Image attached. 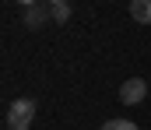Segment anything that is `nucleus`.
Masks as SVG:
<instances>
[{
	"mask_svg": "<svg viewBox=\"0 0 151 130\" xmlns=\"http://www.w3.org/2000/svg\"><path fill=\"white\" fill-rule=\"evenodd\" d=\"M46 18H49V11H42L39 4L25 11V25H28V28H39V25H46Z\"/></svg>",
	"mask_w": 151,
	"mask_h": 130,
	"instance_id": "20e7f679",
	"label": "nucleus"
},
{
	"mask_svg": "<svg viewBox=\"0 0 151 130\" xmlns=\"http://www.w3.org/2000/svg\"><path fill=\"white\" fill-rule=\"evenodd\" d=\"M144 95H148L144 78H127V81L119 85V102H123V106H141Z\"/></svg>",
	"mask_w": 151,
	"mask_h": 130,
	"instance_id": "f03ea898",
	"label": "nucleus"
},
{
	"mask_svg": "<svg viewBox=\"0 0 151 130\" xmlns=\"http://www.w3.org/2000/svg\"><path fill=\"white\" fill-rule=\"evenodd\" d=\"M35 98H14L11 102V109H7V127L11 130H28L32 123H35Z\"/></svg>",
	"mask_w": 151,
	"mask_h": 130,
	"instance_id": "f257e3e1",
	"label": "nucleus"
},
{
	"mask_svg": "<svg viewBox=\"0 0 151 130\" xmlns=\"http://www.w3.org/2000/svg\"><path fill=\"white\" fill-rule=\"evenodd\" d=\"M49 4H67V0H49Z\"/></svg>",
	"mask_w": 151,
	"mask_h": 130,
	"instance_id": "6e6552de",
	"label": "nucleus"
},
{
	"mask_svg": "<svg viewBox=\"0 0 151 130\" xmlns=\"http://www.w3.org/2000/svg\"><path fill=\"white\" fill-rule=\"evenodd\" d=\"M130 18L137 25H151V0H130Z\"/></svg>",
	"mask_w": 151,
	"mask_h": 130,
	"instance_id": "7ed1b4c3",
	"label": "nucleus"
},
{
	"mask_svg": "<svg viewBox=\"0 0 151 130\" xmlns=\"http://www.w3.org/2000/svg\"><path fill=\"white\" fill-rule=\"evenodd\" d=\"M49 18H53V21H60V25H63V21H67V18H70V7H67V4H53V7H49Z\"/></svg>",
	"mask_w": 151,
	"mask_h": 130,
	"instance_id": "39448f33",
	"label": "nucleus"
},
{
	"mask_svg": "<svg viewBox=\"0 0 151 130\" xmlns=\"http://www.w3.org/2000/svg\"><path fill=\"white\" fill-rule=\"evenodd\" d=\"M14 4H21V7H35L39 0H14Z\"/></svg>",
	"mask_w": 151,
	"mask_h": 130,
	"instance_id": "0eeeda50",
	"label": "nucleus"
},
{
	"mask_svg": "<svg viewBox=\"0 0 151 130\" xmlns=\"http://www.w3.org/2000/svg\"><path fill=\"white\" fill-rule=\"evenodd\" d=\"M102 130H137V123H130V120H106Z\"/></svg>",
	"mask_w": 151,
	"mask_h": 130,
	"instance_id": "423d86ee",
	"label": "nucleus"
}]
</instances>
